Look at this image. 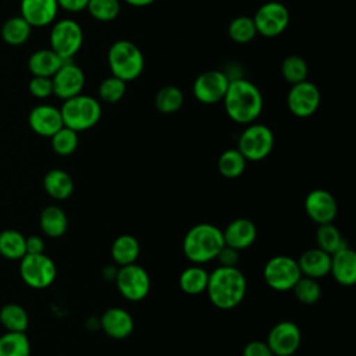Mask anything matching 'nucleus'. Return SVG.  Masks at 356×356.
<instances>
[{
    "mask_svg": "<svg viewBox=\"0 0 356 356\" xmlns=\"http://www.w3.org/2000/svg\"><path fill=\"white\" fill-rule=\"evenodd\" d=\"M224 243L236 250H243L253 245L257 238V228L253 221L248 218L232 220L222 231Z\"/></svg>",
    "mask_w": 356,
    "mask_h": 356,
    "instance_id": "obj_20",
    "label": "nucleus"
},
{
    "mask_svg": "<svg viewBox=\"0 0 356 356\" xmlns=\"http://www.w3.org/2000/svg\"><path fill=\"white\" fill-rule=\"evenodd\" d=\"M330 274L342 286H352L356 282V253L345 246L331 254Z\"/></svg>",
    "mask_w": 356,
    "mask_h": 356,
    "instance_id": "obj_21",
    "label": "nucleus"
},
{
    "mask_svg": "<svg viewBox=\"0 0 356 356\" xmlns=\"http://www.w3.org/2000/svg\"><path fill=\"white\" fill-rule=\"evenodd\" d=\"M49 42L50 49L64 61H68L81 50L83 43V31L75 19L63 18L53 24Z\"/></svg>",
    "mask_w": 356,
    "mask_h": 356,
    "instance_id": "obj_6",
    "label": "nucleus"
},
{
    "mask_svg": "<svg viewBox=\"0 0 356 356\" xmlns=\"http://www.w3.org/2000/svg\"><path fill=\"white\" fill-rule=\"evenodd\" d=\"M209 273L200 264H192L182 270L178 278V285L186 295H200L206 292Z\"/></svg>",
    "mask_w": 356,
    "mask_h": 356,
    "instance_id": "obj_27",
    "label": "nucleus"
},
{
    "mask_svg": "<svg viewBox=\"0 0 356 356\" xmlns=\"http://www.w3.org/2000/svg\"><path fill=\"white\" fill-rule=\"evenodd\" d=\"M53 82V95L67 100L82 93L85 86V72L79 65L71 60L64 61L57 72L51 76Z\"/></svg>",
    "mask_w": 356,
    "mask_h": 356,
    "instance_id": "obj_15",
    "label": "nucleus"
},
{
    "mask_svg": "<svg viewBox=\"0 0 356 356\" xmlns=\"http://www.w3.org/2000/svg\"><path fill=\"white\" fill-rule=\"evenodd\" d=\"M86 10L95 19L108 22L118 17L121 4L120 0H89Z\"/></svg>",
    "mask_w": 356,
    "mask_h": 356,
    "instance_id": "obj_40",
    "label": "nucleus"
},
{
    "mask_svg": "<svg viewBox=\"0 0 356 356\" xmlns=\"http://www.w3.org/2000/svg\"><path fill=\"white\" fill-rule=\"evenodd\" d=\"M39 225L42 232L49 238H60L68 228V218L65 211L58 206H47L39 216Z\"/></svg>",
    "mask_w": 356,
    "mask_h": 356,
    "instance_id": "obj_25",
    "label": "nucleus"
},
{
    "mask_svg": "<svg viewBox=\"0 0 356 356\" xmlns=\"http://www.w3.org/2000/svg\"><path fill=\"white\" fill-rule=\"evenodd\" d=\"M31 129L39 136L50 138L64 127L60 108L51 104H38L28 114Z\"/></svg>",
    "mask_w": 356,
    "mask_h": 356,
    "instance_id": "obj_17",
    "label": "nucleus"
},
{
    "mask_svg": "<svg viewBox=\"0 0 356 356\" xmlns=\"http://www.w3.org/2000/svg\"><path fill=\"white\" fill-rule=\"evenodd\" d=\"M46 243L42 236L39 235H29L25 236V254H38L44 253Z\"/></svg>",
    "mask_w": 356,
    "mask_h": 356,
    "instance_id": "obj_44",
    "label": "nucleus"
},
{
    "mask_svg": "<svg viewBox=\"0 0 356 356\" xmlns=\"http://www.w3.org/2000/svg\"><path fill=\"white\" fill-rule=\"evenodd\" d=\"M51 149L58 156H70L72 154L79 143L78 132L71 128L63 127L54 135L50 136Z\"/></svg>",
    "mask_w": 356,
    "mask_h": 356,
    "instance_id": "obj_37",
    "label": "nucleus"
},
{
    "mask_svg": "<svg viewBox=\"0 0 356 356\" xmlns=\"http://www.w3.org/2000/svg\"><path fill=\"white\" fill-rule=\"evenodd\" d=\"M220 263V266H225V267H236L238 261H239V250L224 245L221 248V250L218 252L217 257H216Z\"/></svg>",
    "mask_w": 356,
    "mask_h": 356,
    "instance_id": "obj_43",
    "label": "nucleus"
},
{
    "mask_svg": "<svg viewBox=\"0 0 356 356\" xmlns=\"http://www.w3.org/2000/svg\"><path fill=\"white\" fill-rule=\"evenodd\" d=\"M60 113L64 127L82 132L93 128L100 121L102 106L97 99L79 93L64 100Z\"/></svg>",
    "mask_w": 356,
    "mask_h": 356,
    "instance_id": "obj_5",
    "label": "nucleus"
},
{
    "mask_svg": "<svg viewBox=\"0 0 356 356\" xmlns=\"http://www.w3.org/2000/svg\"><path fill=\"white\" fill-rule=\"evenodd\" d=\"M29 93L36 99H46L53 95V82L47 76H32L28 83Z\"/></svg>",
    "mask_w": 356,
    "mask_h": 356,
    "instance_id": "obj_41",
    "label": "nucleus"
},
{
    "mask_svg": "<svg viewBox=\"0 0 356 356\" xmlns=\"http://www.w3.org/2000/svg\"><path fill=\"white\" fill-rule=\"evenodd\" d=\"M107 63L111 75L131 82L139 78L145 70V57L142 50L131 40H117L107 51Z\"/></svg>",
    "mask_w": 356,
    "mask_h": 356,
    "instance_id": "obj_4",
    "label": "nucleus"
},
{
    "mask_svg": "<svg viewBox=\"0 0 356 356\" xmlns=\"http://www.w3.org/2000/svg\"><path fill=\"white\" fill-rule=\"evenodd\" d=\"M295 295V298L305 305H313L316 303L321 296V286L317 282V280L302 275L298 282L291 289Z\"/></svg>",
    "mask_w": 356,
    "mask_h": 356,
    "instance_id": "obj_38",
    "label": "nucleus"
},
{
    "mask_svg": "<svg viewBox=\"0 0 356 356\" xmlns=\"http://www.w3.org/2000/svg\"><path fill=\"white\" fill-rule=\"evenodd\" d=\"M246 291V277L238 267L218 266L209 274L206 292L211 305L220 310L236 307L243 300Z\"/></svg>",
    "mask_w": 356,
    "mask_h": 356,
    "instance_id": "obj_2",
    "label": "nucleus"
},
{
    "mask_svg": "<svg viewBox=\"0 0 356 356\" xmlns=\"http://www.w3.org/2000/svg\"><path fill=\"white\" fill-rule=\"evenodd\" d=\"M0 356H31V342L26 334L6 331L0 335Z\"/></svg>",
    "mask_w": 356,
    "mask_h": 356,
    "instance_id": "obj_33",
    "label": "nucleus"
},
{
    "mask_svg": "<svg viewBox=\"0 0 356 356\" xmlns=\"http://www.w3.org/2000/svg\"><path fill=\"white\" fill-rule=\"evenodd\" d=\"M306 216L317 225L332 222L338 213V204L332 193L325 189H313L305 197Z\"/></svg>",
    "mask_w": 356,
    "mask_h": 356,
    "instance_id": "obj_16",
    "label": "nucleus"
},
{
    "mask_svg": "<svg viewBox=\"0 0 356 356\" xmlns=\"http://www.w3.org/2000/svg\"><path fill=\"white\" fill-rule=\"evenodd\" d=\"M19 275L29 288L44 289L54 282L57 267L44 253L25 254L19 261Z\"/></svg>",
    "mask_w": 356,
    "mask_h": 356,
    "instance_id": "obj_8",
    "label": "nucleus"
},
{
    "mask_svg": "<svg viewBox=\"0 0 356 356\" xmlns=\"http://www.w3.org/2000/svg\"><path fill=\"white\" fill-rule=\"evenodd\" d=\"M0 324L6 331L25 332L29 325L28 312L18 303H7L0 309Z\"/></svg>",
    "mask_w": 356,
    "mask_h": 356,
    "instance_id": "obj_29",
    "label": "nucleus"
},
{
    "mask_svg": "<svg viewBox=\"0 0 356 356\" xmlns=\"http://www.w3.org/2000/svg\"><path fill=\"white\" fill-rule=\"evenodd\" d=\"M19 11L32 28H43L54 22L58 4L57 0H21Z\"/></svg>",
    "mask_w": 356,
    "mask_h": 356,
    "instance_id": "obj_18",
    "label": "nucleus"
},
{
    "mask_svg": "<svg viewBox=\"0 0 356 356\" xmlns=\"http://www.w3.org/2000/svg\"><path fill=\"white\" fill-rule=\"evenodd\" d=\"M256 35H257V31L252 17L239 15L231 19V22L228 24V36L235 43H239V44L249 43L254 39Z\"/></svg>",
    "mask_w": 356,
    "mask_h": 356,
    "instance_id": "obj_35",
    "label": "nucleus"
},
{
    "mask_svg": "<svg viewBox=\"0 0 356 356\" xmlns=\"http://www.w3.org/2000/svg\"><path fill=\"white\" fill-rule=\"evenodd\" d=\"M140 245L134 235L122 234L114 239L111 243V257L115 264L128 266L136 261L139 257Z\"/></svg>",
    "mask_w": 356,
    "mask_h": 356,
    "instance_id": "obj_26",
    "label": "nucleus"
},
{
    "mask_svg": "<svg viewBox=\"0 0 356 356\" xmlns=\"http://www.w3.org/2000/svg\"><path fill=\"white\" fill-rule=\"evenodd\" d=\"M114 280L118 292L129 302H140L149 295L150 277L147 271L136 263L121 266Z\"/></svg>",
    "mask_w": 356,
    "mask_h": 356,
    "instance_id": "obj_10",
    "label": "nucleus"
},
{
    "mask_svg": "<svg viewBox=\"0 0 356 356\" xmlns=\"http://www.w3.org/2000/svg\"><path fill=\"white\" fill-rule=\"evenodd\" d=\"M242 356H274L266 341H250L245 345Z\"/></svg>",
    "mask_w": 356,
    "mask_h": 356,
    "instance_id": "obj_42",
    "label": "nucleus"
},
{
    "mask_svg": "<svg viewBox=\"0 0 356 356\" xmlns=\"http://www.w3.org/2000/svg\"><path fill=\"white\" fill-rule=\"evenodd\" d=\"M184 93L178 86L167 85L159 89L154 96V107L161 114H172L184 104Z\"/></svg>",
    "mask_w": 356,
    "mask_h": 356,
    "instance_id": "obj_34",
    "label": "nucleus"
},
{
    "mask_svg": "<svg viewBox=\"0 0 356 356\" xmlns=\"http://www.w3.org/2000/svg\"><path fill=\"white\" fill-rule=\"evenodd\" d=\"M321 103V93L318 88L310 81L293 83L286 95V106L289 111L299 118L313 115Z\"/></svg>",
    "mask_w": 356,
    "mask_h": 356,
    "instance_id": "obj_13",
    "label": "nucleus"
},
{
    "mask_svg": "<svg viewBox=\"0 0 356 356\" xmlns=\"http://www.w3.org/2000/svg\"><path fill=\"white\" fill-rule=\"evenodd\" d=\"M229 85V78L220 70H209L199 74L192 86L193 96L203 104H216L222 102Z\"/></svg>",
    "mask_w": 356,
    "mask_h": 356,
    "instance_id": "obj_12",
    "label": "nucleus"
},
{
    "mask_svg": "<svg viewBox=\"0 0 356 356\" xmlns=\"http://www.w3.org/2000/svg\"><path fill=\"white\" fill-rule=\"evenodd\" d=\"M43 188L50 197L56 200H65L74 192V181L67 171L53 168L44 174Z\"/></svg>",
    "mask_w": 356,
    "mask_h": 356,
    "instance_id": "obj_24",
    "label": "nucleus"
},
{
    "mask_svg": "<svg viewBox=\"0 0 356 356\" xmlns=\"http://www.w3.org/2000/svg\"><path fill=\"white\" fill-rule=\"evenodd\" d=\"M89 0H57L58 8H63L68 13H79L86 10Z\"/></svg>",
    "mask_w": 356,
    "mask_h": 356,
    "instance_id": "obj_45",
    "label": "nucleus"
},
{
    "mask_svg": "<svg viewBox=\"0 0 356 356\" xmlns=\"http://www.w3.org/2000/svg\"><path fill=\"white\" fill-rule=\"evenodd\" d=\"M224 245L222 229L210 222H200L185 234L182 252L193 264H204L216 259Z\"/></svg>",
    "mask_w": 356,
    "mask_h": 356,
    "instance_id": "obj_3",
    "label": "nucleus"
},
{
    "mask_svg": "<svg viewBox=\"0 0 356 356\" xmlns=\"http://www.w3.org/2000/svg\"><path fill=\"white\" fill-rule=\"evenodd\" d=\"M25 236L17 229L0 232V254L10 260H21L25 256Z\"/></svg>",
    "mask_w": 356,
    "mask_h": 356,
    "instance_id": "obj_32",
    "label": "nucleus"
},
{
    "mask_svg": "<svg viewBox=\"0 0 356 356\" xmlns=\"http://www.w3.org/2000/svg\"><path fill=\"white\" fill-rule=\"evenodd\" d=\"M316 242L317 248L327 252L328 254H334L339 249L348 246L341 231L332 222L318 225L316 231Z\"/></svg>",
    "mask_w": 356,
    "mask_h": 356,
    "instance_id": "obj_31",
    "label": "nucleus"
},
{
    "mask_svg": "<svg viewBox=\"0 0 356 356\" xmlns=\"http://www.w3.org/2000/svg\"><path fill=\"white\" fill-rule=\"evenodd\" d=\"M124 1L134 7H146V6L153 4L156 0H124Z\"/></svg>",
    "mask_w": 356,
    "mask_h": 356,
    "instance_id": "obj_46",
    "label": "nucleus"
},
{
    "mask_svg": "<svg viewBox=\"0 0 356 356\" xmlns=\"http://www.w3.org/2000/svg\"><path fill=\"white\" fill-rule=\"evenodd\" d=\"M127 92V82H124L122 79L111 75L104 78L99 88H97V95L99 99L104 103H118L124 95Z\"/></svg>",
    "mask_w": 356,
    "mask_h": 356,
    "instance_id": "obj_39",
    "label": "nucleus"
},
{
    "mask_svg": "<svg viewBox=\"0 0 356 356\" xmlns=\"http://www.w3.org/2000/svg\"><path fill=\"white\" fill-rule=\"evenodd\" d=\"M134 318L122 307H110L100 317V327L113 339H125L134 331Z\"/></svg>",
    "mask_w": 356,
    "mask_h": 356,
    "instance_id": "obj_19",
    "label": "nucleus"
},
{
    "mask_svg": "<svg viewBox=\"0 0 356 356\" xmlns=\"http://www.w3.org/2000/svg\"><path fill=\"white\" fill-rule=\"evenodd\" d=\"M289 10L280 1H267L261 4L253 15V22L259 35L275 38L289 25Z\"/></svg>",
    "mask_w": 356,
    "mask_h": 356,
    "instance_id": "obj_11",
    "label": "nucleus"
},
{
    "mask_svg": "<svg viewBox=\"0 0 356 356\" xmlns=\"http://www.w3.org/2000/svg\"><path fill=\"white\" fill-rule=\"evenodd\" d=\"M274 147L273 131L259 122L248 124L238 138V150L248 161H260L266 159Z\"/></svg>",
    "mask_w": 356,
    "mask_h": 356,
    "instance_id": "obj_7",
    "label": "nucleus"
},
{
    "mask_svg": "<svg viewBox=\"0 0 356 356\" xmlns=\"http://www.w3.org/2000/svg\"><path fill=\"white\" fill-rule=\"evenodd\" d=\"M246 163L248 160L238 149H227L220 154L217 160V168L222 177L234 179L243 174Z\"/></svg>",
    "mask_w": 356,
    "mask_h": 356,
    "instance_id": "obj_30",
    "label": "nucleus"
},
{
    "mask_svg": "<svg viewBox=\"0 0 356 356\" xmlns=\"http://www.w3.org/2000/svg\"><path fill=\"white\" fill-rule=\"evenodd\" d=\"M300 277L302 273L298 261L285 254L271 257L263 268V278L266 284L278 292L291 291Z\"/></svg>",
    "mask_w": 356,
    "mask_h": 356,
    "instance_id": "obj_9",
    "label": "nucleus"
},
{
    "mask_svg": "<svg viewBox=\"0 0 356 356\" xmlns=\"http://www.w3.org/2000/svg\"><path fill=\"white\" fill-rule=\"evenodd\" d=\"M296 261L302 275L305 277L318 280L330 274L331 254L321 250L320 248H312L305 250Z\"/></svg>",
    "mask_w": 356,
    "mask_h": 356,
    "instance_id": "obj_22",
    "label": "nucleus"
},
{
    "mask_svg": "<svg viewBox=\"0 0 356 356\" xmlns=\"http://www.w3.org/2000/svg\"><path fill=\"white\" fill-rule=\"evenodd\" d=\"M266 342L274 356H292L300 346L302 332L298 324L284 320L273 325Z\"/></svg>",
    "mask_w": 356,
    "mask_h": 356,
    "instance_id": "obj_14",
    "label": "nucleus"
},
{
    "mask_svg": "<svg viewBox=\"0 0 356 356\" xmlns=\"http://www.w3.org/2000/svg\"><path fill=\"white\" fill-rule=\"evenodd\" d=\"M32 32V26L21 17H11L6 19L0 29V36L3 42L10 46H21L24 44Z\"/></svg>",
    "mask_w": 356,
    "mask_h": 356,
    "instance_id": "obj_28",
    "label": "nucleus"
},
{
    "mask_svg": "<svg viewBox=\"0 0 356 356\" xmlns=\"http://www.w3.org/2000/svg\"><path fill=\"white\" fill-rule=\"evenodd\" d=\"M281 74L282 78L291 85L306 81L309 74L307 63L298 54L286 56L281 64Z\"/></svg>",
    "mask_w": 356,
    "mask_h": 356,
    "instance_id": "obj_36",
    "label": "nucleus"
},
{
    "mask_svg": "<svg viewBox=\"0 0 356 356\" xmlns=\"http://www.w3.org/2000/svg\"><path fill=\"white\" fill-rule=\"evenodd\" d=\"M64 60L49 49H39L33 51L28 58V70L32 76H47L51 78L57 70L63 65Z\"/></svg>",
    "mask_w": 356,
    "mask_h": 356,
    "instance_id": "obj_23",
    "label": "nucleus"
},
{
    "mask_svg": "<svg viewBox=\"0 0 356 356\" xmlns=\"http://www.w3.org/2000/svg\"><path fill=\"white\" fill-rule=\"evenodd\" d=\"M222 103L227 115L238 124H252L263 111V95L260 89L245 78L229 79Z\"/></svg>",
    "mask_w": 356,
    "mask_h": 356,
    "instance_id": "obj_1",
    "label": "nucleus"
}]
</instances>
